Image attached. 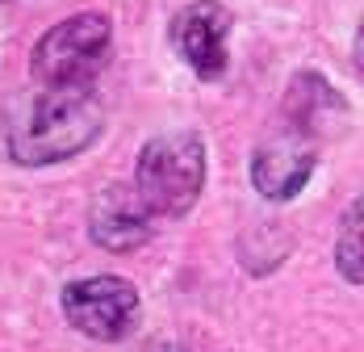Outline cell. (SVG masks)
Listing matches in <instances>:
<instances>
[{"label":"cell","mask_w":364,"mask_h":352,"mask_svg":"<svg viewBox=\"0 0 364 352\" xmlns=\"http://www.w3.org/2000/svg\"><path fill=\"white\" fill-rule=\"evenodd\" d=\"M281 113H285V126H293L297 135L323 143L335 139L348 130V118L352 109L343 101V93L331 84L323 71H297L285 88V101H281Z\"/></svg>","instance_id":"8"},{"label":"cell","mask_w":364,"mask_h":352,"mask_svg":"<svg viewBox=\"0 0 364 352\" xmlns=\"http://www.w3.org/2000/svg\"><path fill=\"white\" fill-rule=\"evenodd\" d=\"M113 55V21L105 13H75L34 42L30 71L42 88H88Z\"/></svg>","instance_id":"3"},{"label":"cell","mask_w":364,"mask_h":352,"mask_svg":"<svg viewBox=\"0 0 364 352\" xmlns=\"http://www.w3.org/2000/svg\"><path fill=\"white\" fill-rule=\"evenodd\" d=\"M352 59H356V68L364 76V21H360V30H356V42H352Z\"/></svg>","instance_id":"11"},{"label":"cell","mask_w":364,"mask_h":352,"mask_svg":"<svg viewBox=\"0 0 364 352\" xmlns=\"http://www.w3.org/2000/svg\"><path fill=\"white\" fill-rule=\"evenodd\" d=\"M143 352H188L184 344H176V340H151Z\"/></svg>","instance_id":"10"},{"label":"cell","mask_w":364,"mask_h":352,"mask_svg":"<svg viewBox=\"0 0 364 352\" xmlns=\"http://www.w3.org/2000/svg\"><path fill=\"white\" fill-rule=\"evenodd\" d=\"M139 289L126 281V277H80V281L63 285V315L80 336L88 340H101V344H117L134 331L139 323Z\"/></svg>","instance_id":"4"},{"label":"cell","mask_w":364,"mask_h":352,"mask_svg":"<svg viewBox=\"0 0 364 352\" xmlns=\"http://www.w3.org/2000/svg\"><path fill=\"white\" fill-rule=\"evenodd\" d=\"M226 38H230V13L218 0H193L172 17V46L184 68L201 80H218L226 71Z\"/></svg>","instance_id":"6"},{"label":"cell","mask_w":364,"mask_h":352,"mask_svg":"<svg viewBox=\"0 0 364 352\" xmlns=\"http://www.w3.org/2000/svg\"><path fill=\"white\" fill-rule=\"evenodd\" d=\"M314 168H318V143L297 135L293 126H285V130L268 135L255 147L252 185H255V193L268 197V202H293L310 185Z\"/></svg>","instance_id":"5"},{"label":"cell","mask_w":364,"mask_h":352,"mask_svg":"<svg viewBox=\"0 0 364 352\" xmlns=\"http://www.w3.org/2000/svg\"><path fill=\"white\" fill-rule=\"evenodd\" d=\"M134 185L159 218H181L205 189V139L197 130H168L143 143Z\"/></svg>","instance_id":"2"},{"label":"cell","mask_w":364,"mask_h":352,"mask_svg":"<svg viewBox=\"0 0 364 352\" xmlns=\"http://www.w3.org/2000/svg\"><path fill=\"white\" fill-rule=\"evenodd\" d=\"M335 269L343 281L364 285V193L352 197V206L339 218V239H335Z\"/></svg>","instance_id":"9"},{"label":"cell","mask_w":364,"mask_h":352,"mask_svg":"<svg viewBox=\"0 0 364 352\" xmlns=\"http://www.w3.org/2000/svg\"><path fill=\"white\" fill-rule=\"evenodd\" d=\"M155 218L139 185H105L88 206V235L105 252H134L155 235Z\"/></svg>","instance_id":"7"},{"label":"cell","mask_w":364,"mask_h":352,"mask_svg":"<svg viewBox=\"0 0 364 352\" xmlns=\"http://www.w3.org/2000/svg\"><path fill=\"white\" fill-rule=\"evenodd\" d=\"M101 126L105 109L88 88H42L38 97L21 101L4 126L9 160L26 168L72 160L101 139Z\"/></svg>","instance_id":"1"}]
</instances>
